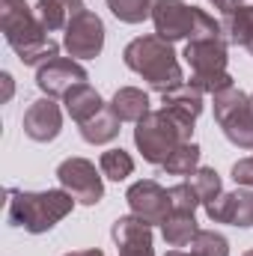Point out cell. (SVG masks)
<instances>
[{"instance_id":"9","label":"cell","mask_w":253,"mask_h":256,"mask_svg":"<svg viewBox=\"0 0 253 256\" xmlns=\"http://www.w3.org/2000/svg\"><path fill=\"white\" fill-rule=\"evenodd\" d=\"M126 200H128L131 214L143 218L149 226L164 224V220H167V214L173 212L170 191H167V188H161L155 179H140V182H134V185L128 188Z\"/></svg>"},{"instance_id":"34","label":"cell","mask_w":253,"mask_h":256,"mask_svg":"<svg viewBox=\"0 0 253 256\" xmlns=\"http://www.w3.org/2000/svg\"><path fill=\"white\" fill-rule=\"evenodd\" d=\"M244 256H253V250H248V254H244Z\"/></svg>"},{"instance_id":"4","label":"cell","mask_w":253,"mask_h":256,"mask_svg":"<svg viewBox=\"0 0 253 256\" xmlns=\"http://www.w3.org/2000/svg\"><path fill=\"white\" fill-rule=\"evenodd\" d=\"M134 126H137L134 128V146H137V152L143 155L146 164H158V167L176 152V146H182L194 134V128H185L182 122H176L164 108L149 110Z\"/></svg>"},{"instance_id":"31","label":"cell","mask_w":253,"mask_h":256,"mask_svg":"<svg viewBox=\"0 0 253 256\" xmlns=\"http://www.w3.org/2000/svg\"><path fill=\"white\" fill-rule=\"evenodd\" d=\"M0 80H3V86H6L3 102H9V98H12V74H9V72H3V74H0Z\"/></svg>"},{"instance_id":"23","label":"cell","mask_w":253,"mask_h":256,"mask_svg":"<svg viewBox=\"0 0 253 256\" xmlns=\"http://www.w3.org/2000/svg\"><path fill=\"white\" fill-rule=\"evenodd\" d=\"M158 0H108V9L114 12V18H120L122 24H140L146 18H152Z\"/></svg>"},{"instance_id":"3","label":"cell","mask_w":253,"mask_h":256,"mask_svg":"<svg viewBox=\"0 0 253 256\" xmlns=\"http://www.w3.org/2000/svg\"><path fill=\"white\" fill-rule=\"evenodd\" d=\"M185 63L190 66V84L200 92H224L232 84V74L226 72V36H200V39H188L185 45Z\"/></svg>"},{"instance_id":"7","label":"cell","mask_w":253,"mask_h":256,"mask_svg":"<svg viewBox=\"0 0 253 256\" xmlns=\"http://www.w3.org/2000/svg\"><path fill=\"white\" fill-rule=\"evenodd\" d=\"M57 179H60V188L72 194L80 206H98L102 196H104V182H102L104 176L86 158H66V161H60Z\"/></svg>"},{"instance_id":"24","label":"cell","mask_w":253,"mask_h":256,"mask_svg":"<svg viewBox=\"0 0 253 256\" xmlns=\"http://www.w3.org/2000/svg\"><path fill=\"white\" fill-rule=\"evenodd\" d=\"M190 254L194 256H230V242H226V236H220L214 230H200L196 238L190 242Z\"/></svg>"},{"instance_id":"16","label":"cell","mask_w":253,"mask_h":256,"mask_svg":"<svg viewBox=\"0 0 253 256\" xmlns=\"http://www.w3.org/2000/svg\"><path fill=\"white\" fill-rule=\"evenodd\" d=\"M220 27H224L226 42L248 48L250 57H253V3H244V6H238V9L226 12V15L220 18Z\"/></svg>"},{"instance_id":"14","label":"cell","mask_w":253,"mask_h":256,"mask_svg":"<svg viewBox=\"0 0 253 256\" xmlns=\"http://www.w3.org/2000/svg\"><path fill=\"white\" fill-rule=\"evenodd\" d=\"M161 108L176 122H182L185 128H194L196 120H200V114H202V92L194 84H182V86H176V90L161 96Z\"/></svg>"},{"instance_id":"33","label":"cell","mask_w":253,"mask_h":256,"mask_svg":"<svg viewBox=\"0 0 253 256\" xmlns=\"http://www.w3.org/2000/svg\"><path fill=\"white\" fill-rule=\"evenodd\" d=\"M164 256H194V254H185V250H167Z\"/></svg>"},{"instance_id":"10","label":"cell","mask_w":253,"mask_h":256,"mask_svg":"<svg viewBox=\"0 0 253 256\" xmlns=\"http://www.w3.org/2000/svg\"><path fill=\"white\" fill-rule=\"evenodd\" d=\"M196 9L200 6H188L185 0H158L152 9L155 33L167 42L190 39L194 27H196Z\"/></svg>"},{"instance_id":"22","label":"cell","mask_w":253,"mask_h":256,"mask_svg":"<svg viewBox=\"0 0 253 256\" xmlns=\"http://www.w3.org/2000/svg\"><path fill=\"white\" fill-rule=\"evenodd\" d=\"M188 182L194 185V191H196V196H200L202 206L214 202V200L224 194V182H220V176H218L214 167H196L188 176Z\"/></svg>"},{"instance_id":"13","label":"cell","mask_w":253,"mask_h":256,"mask_svg":"<svg viewBox=\"0 0 253 256\" xmlns=\"http://www.w3.org/2000/svg\"><path fill=\"white\" fill-rule=\"evenodd\" d=\"M60 131H63V110H60V104L51 96L36 98L27 108V114H24V134L30 140L51 143V140L60 137Z\"/></svg>"},{"instance_id":"25","label":"cell","mask_w":253,"mask_h":256,"mask_svg":"<svg viewBox=\"0 0 253 256\" xmlns=\"http://www.w3.org/2000/svg\"><path fill=\"white\" fill-rule=\"evenodd\" d=\"M36 15H39V21L45 24V30L48 33H54V30H66V24H68V9H66L63 3H57V0H39L36 3Z\"/></svg>"},{"instance_id":"32","label":"cell","mask_w":253,"mask_h":256,"mask_svg":"<svg viewBox=\"0 0 253 256\" xmlns=\"http://www.w3.org/2000/svg\"><path fill=\"white\" fill-rule=\"evenodd\" d=\"M66 256H104L98 248H90V250H72V254H66Z\"/></svg>"},{"instance_id":"29","label":"cell","mask_w":253,"mask_h":256,"mask_svg":"<svg viewBox=\"0 0 253 256\" xmlns=\"http://www.w3.org/2000/svg\"><path fill=\"white\" fill-rule=\"evenodd\" d=\"M208 3L226 15V12H232V9H238V6H244V3H253V0H208Z\"/></svg>"},{"instance_id":"20","label":"cell","mask_w":253,"mask_h":256,"mask_svg":"<svg viewBox=\"0 0 253 256\" xmlns=\"http://www.w3.org/2000/svg\"><path fill=\"white\" fill-rule=\"evenodd\" d=\"M200 146L194 143V140H185L182 146H176V152L161 164V170L167 173V176H190L196 167H200Z\"/></svg>"},{"instance_id":"35","label":"cell","mask_w":253,"mask_h":256,"mask_svg":"<svg viewBox=\"0 0 253 256\" xmlns=\"http://www.w3.org/2000/svg\"><path fill=\"white\" fill-rule=\"evenodd\" d=\"M250 108H253V96H250Z\"/></svg>"},{"instance_id":"18","label":"cell","mask_w":253,"mask_h":256,"mask_svg":"<svg viewBox=\"0 0 253 256\" xmlns=\"http://www.w3.org/2000/svg\"><path fill=\"white\" fill-rule=\"evenodd\" d=\"M196 232H200V226H196L194 212H179V208H173V212L167 214V220L161 224V236H164V242H167L170 248H185V244H190V242L196 238Z\"/></svg>"},{"instance_id":"19","label":"cell","mask_w":253,"mask_h":256,"mask_svg":"<svg viewBox=\"0 0 253 256\" xmlns=\"http://www.w3.org/2000/svg\"><path fill=\"white\" fill-rule=\"evenodd\" d=\"M120 126H122V120H120V116L110 110V104H108L102 114H96L90 122L80 126V137H84L86 143H92V146H104V143H110V140L120 137Z\"/></svg>"},{"instance_id":"17","label":"cell","mask_w":253,"mask_h":256,"mask_svg":"<svg viewBox=\"0 0 253 256\" xmlns=\"http://www.w3.org/2000/svg\"><path fill=\"white\" fill-rule=\"evenodd\" d=\"M110 110L122 120V122H140L152 108H149V96L137 86H120L110 98Z\"/></svg>"},{"instance_id":"11","label":"cell","mask_w":253,"mask_h":256,"mask_svg":"<svg viewBox=\"0 0 253 256\" xmlns=\"http://www.w3.org/2000/svg\"><path fill=\"white\" fill-rule=\"evenodd\" d=\"M78 84H86V68L72 57H57V60L36 68V86L51 98L66 96Z\"/></svg>"},{"instance_id":"8","label":"cell","mask_w":253,"mask_h":256,"mask_svg":"<svg viewBox=\"0 0 253 256\" xmlns=\"http://www.w3.org/2000/svg\"><path fill=\"white\" fill-rule=\"evenodd\" d=\"M63 48L72 60H96L104 48V21L90 9L72 15L63 33Z\"/></svg>"},{"instance_id":"2","label":"cell","mask_w":253,"mask_h":256,"mask_svg":"<svg viewBox=\"0 0 253 256\" xmlns=\"http://www.w3.org/2000/svg\"><path fill=\"white\" fill-rule=\"evenodd\" d=\"M9 224L30 232V236H42L51 232L66 214H72L74 208V196L63 188H51V191H12L9 194Z\"/></svg>"},{"instance_id":"1","label":"cell","mask_w":253,"mask_h":256,"mask_svg":"<svg viewBox=\"0 0 253 256\" xmlns=\"http://www.w3.org/2000/svg\"><path fill=\"white\" fill-rule=\"evenodd\" d=\"M122 60H126V66L134 74H140L161 96L185 84L182 66H179L176 51H173V42L161 39L158 33L131 39L126 45V51H122Z\"/></svg>"},{"instance_id":"21","label":"cell","mask_w":253,"mask_h":256,"mask_svg":"<svg viewBox=\"0 0 253 256\" xmlns=\"http://www.w3.org/2000/svg\"><path fill=\"white\" fill-rule=\"evenodd\" d=\"M98 170H102L104 179L122 182V179H128V176L134 173V158L128 155L126 149H108V152H102V158H98Z\"/></svg>"},{"instance_id":"28","label":"cell","mask_w":253,"mask_h":256,"mask_svg":"<svg viewBox=\"0 0 253 256\" xmlns=\"http://www.w3.org/2000/svg\"><path fill=\"white\" fill-rule=\"evenodd\" d=\"M120 256H155L152 244H131V248H116Z\"/></svg>"},{"instance_id":"6","label":"cell","mask_w":253,"mask_h":256,"mask_svg":"<svg viewBox=\"0 0 253 256\" xmlns=\"http://www.w3.org/2000/svg\"><path fill=\"white\" fill-rule=\"evenodd\" d=\"M0 30L15 54L51 39L45 24L39 21L36 9L27 0H0Z\"/></svg>"},{"instance_id":"26","label":"cell","mask_w":253,"mask_h":256,"mask_svg":"<svg viewBox=\"0 0 253 256\" xmlns=\"http://www.w3.org/2000/svg\"><path fill=\"white\" fill-rule=\"evenodd\" d=\"M170 200H173V208H179V212H196V206H202L190 182L173 185V188H170Z\"/></svg>"},{"instance_id":"15","label":"cell","mask_w":253,"mask_h":256,"mask_svg":"<svg viewBox=\"0 0 253 256\" xmlns=\"http://www.w3.org/2000/svg\"><path fill=\"white\" fill-rule=\"evenodd\" d=\"M63 104H66V114H68L78 126L90 122L96 114H102V110L108 108L104 98L98 96V90L90 86V84H78V86H72V90L63 96Z\"/></svg>"},{"instance_id":"12","label":"cell","mask_w":253,"mask_h":256,"mask_svg":"<svg viewBox=\"0 0 253 256\" xmlns=\"http://www.w3.org/2000/svg\"><path fill=\"white\" fill-rule=\"evenodd\" d=\"M206 214L214 224H230V226H238V230L253 226V188L238 185L236 191L220 194L214 202L206 206Z\"/></svg>"},{"instance_id":"5","label":"cell","mask_w":253,"mask_h":256,"mask_svg":"<svg viewBox=\"0 0 253 256\" xmlns=\"http://www.w3.org/2000/svg\"><path fill=\"white\" fill-rule=\"evenodd\" d=\"M214 120L224 131V137L238 146V149H253V108L250 96L238 86H230L224 92H214Z\"/></svg>"},{"instance_id":"30","label":"cell","mask_w":253,"mask_h":256,"mask_svg":"<svg viewBox=\"0 0 253 256\" xmlns=\"http://www.w3.org/2000/svg\"><path fill=\"white\" fill-rule=\"evenodd\" d=\"M57 3H63L66 9H68V15H78V12H84L86 6H84V0H57Z\"/></svg>"},{"instance_id":"27","label":"cell","mask_w":253,"mask_h":256,"mask_svg":"<svg viewBox=\"0 0 253 256\" xmlns=\"http://www.w3.org/2000/svg\"><path fill=\"white\" fill-rule=\"evenodd\" d=\"M232 179H236V185H242V188H253V155L232 164Z\"/></svg>"}]
</instances>
